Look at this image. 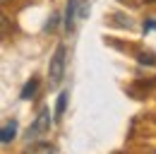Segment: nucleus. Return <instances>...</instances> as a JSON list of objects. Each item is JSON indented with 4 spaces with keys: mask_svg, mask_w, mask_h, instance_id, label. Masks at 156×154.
I'll return each mask as SVG.
<instances>
[{
    "mask_svg": "<svg viewBox=\"0 0 156 154\" xmlns=\"http://www.w3.org/2000/svg\"><path fill=\"white\" fill-rule=\"evenodd\" d=\"M2 2H7V0H2Z\"/></svg>",
    "mask_w": 156,
    "mask_h": 154,
    "instance_id": "12",
    "label": "nucleus"
},
{
    "mask_svg": "<svg viewBox=\"0 0 156 154\" xmlns=\"http://www.w3.org/2000/svg\"><path fill=\"white\" fill-rule=\"evenodd\" d=\"M77 5H79V0H70V2H67V10H65V29H67V31H72V27H75Z\"/></svg>",
    "mask_w": 156,
    "mask_h": 154,
    "instance_id": "5",
    "label": "nucleus"
},
{
    "mask_svg": "<svg viewBox=\"0 0 156 154\" xmlns=\"http://www.w3.org/2000/svg\"><path fill=\"white\" fill-rule=\"evenodd\" d=\"M36 89H39V77H31L24 87H22V99L24 101H29V99H34V94H36Z\"/></svg>",
    "mask_w": 156,
    "mask_h": 154,
    "instance_id": "6",
    "label": "nucleus"
},
{
    "mask_svg": "<svg viewBox=\"0 0 156 154\" xmlns=\"http://www.w3.org/2000/svg\"><path fill=\"white\" fill-rule=\"evenodd\" d=\"M144 2H156V0H144Z\"/></svg>",
    "mask_w": 156,
    "mask_h": 154,
    "instance_id": "11",
    "label": "nucleus"
},
{
    "mask_svg": "<svg viewBox=\"0 0 156 154\" xmlns=\"http://www.w3.org/2000/svg\"><path fill=\"white\" fill-rule=\"evenodd\" d=\"M22 154H55V147L51 145V142H31V145H27Z\"/></svg>",
    "mask_w": 156,
    "mask_h": 154,
    "instance_id": "3",
    "label": "nucleus"
},
{
    "mask_svg": "<svg viewBox=\"0 0 156 154\" xmlns=\"http://www.w3.org/2000/svg\"><path fill=\"white\" fill-rule=\"evenodd\" d=\"M65 106H67V92H60V94H58V101H55V113H53V118H55V120H60V118H62Z\"/></svg>",
    "mask_w": 156,
    "mask_h": 154,
    "instance_id": "7",
    "label": "nucleus"
},
{
    "mask_svg": "<svg viewBox=\"0 0 156 154\" xmlns=\"http://www.w3.org/2000/svg\"><path fill=\"white\" fill-rule=\"evenodd\" d=\"M48 130H51V111H48V108H41L39 116H36V120L29 125L27 140H29V142H31V140H36V142H39V137H43Z\"/></svg>",
    "mask_w": 156,
    "mask_h": 154,
    "instance_id": "2",
    "label": "nucleus"
},
{
    "mask_svg": "<svg viewBox=\"0 0 156 154\" xmlns=\"http://www.w3.org/2000/svg\"><path fill=\"white\" fill-rule=\"evenodd\" d=\"M55 24H58V15H51L48 24H46V29H55Z\"/></svg>",
    "mask_w": 156,
    "mask_h": 154,
    "instance_id": "9",
    "label": "nucleus"
},
{
    "mask_svg": "<svg viewBox=\"0 0 156 154\" xmlns=\"http://www.w3.org/2000/svg\"><path fill=\"white\" fill-rule=\"evenodd\" d=\"M139 63H147V65H154V63H156V58H154V53H139Z\"/></svg>",
    "mask_w": 156,
    "mask_h": 154,
    "instance_id": "8",
    "label": "nucleus"
},
{
    "mask_svg": "<svg viewBox=\"0 0 156 154\" xmlns=\"http://www.w3.org/2000/svg\"><path fill=\"white\" fill-rule=\"evenodd\" d=\"M65 43H58L55 46V53L51 56V63H48V82L51 87H58L65 77V63H67V56H65Z\"/></svg>",
    "mask_w": 156,
    "mask_h": 154,
    "instance_id": "1",
    "label": "nucleus"
},
{
    "mask_svg": "<svg viewBox=\"0 0 156 154\" xmlns=\"http://www.w3.org/2000/svg\"><path fill=\"white\" fill-rule=\"evenodd\" d=\"M15 137H17V120H7L2 125V130H0V142L2 145H10Z\"/></svg>",
    "mask_w": 156,
    "mask_h": 154,
    "instance_id": "4",
    "label": "nucleus"
},
{
    "mask_svg": "<svg viewBox=\"0 0 156 154\" xmlns=\"http://www.w3.org/2000/svg\"><path fill=\"white\" fill-rule=\"evenodd\" d=\"M149 29H156V19H147L144 22V31H149Z\"/></svg>",
    "mask_w": 156,
    "mask_h": 154,
    "instance_id": "10",
    "label": "nucleus"
}]
</instances>
